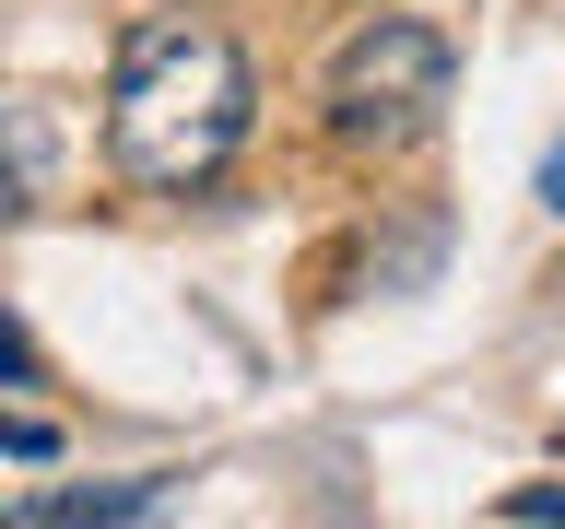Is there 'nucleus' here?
I'll list each match as a JSON object with an SVG mask.
<instances>
[{
	"mask_svg": "<svg viewBox=\"0 0 565 529\" xmlns=\"http://www.w3.org/2000/svg\"><path fill=\"white\" fill-rule=\"evenodd\" d=\"M0 447H12V458H47V447H60V435H47V423H24V412H12V423H0Z\"/></svg>",
	"mask_w": 565,
	"mask_h": 529,
	"instance_id": "obj_6",
	"label": "nucleus"
},
{
	"mask_svg": "<svg viewBox=\"0 0 565 529\" xmlns=\"http://www.w3.org/2000/svg\"><path fill=\"white\" fill-rule=\"evenodd\" d=\"M166 506V483H106V494H35V506H12L24 529H83V518H153Z\"/></svg>",
	"mask_w": 565,
	"mask_h": 529,
	"instance_id": "obj_3",
	"label": "nucleus"
},
{
	"mask_svg": "<svg viewBox=\"0 0 565 529\" xmlns=\"http://www.w3.org/2000/svg\"><path fill=\"white\" fill-rule=\"evenodd\" d=\"M0 377H12V388L35 377V342H24V330H12V317H0Z\"/></svg>",
	"mask_w": 565,
	"mask_h": 529,
	"instance_id": "obj_7",
	"label": "nucleus"
},
{
	"mask_svg": "<svg viewBox=\"0 0 565 529\" xmlns=\"http://www.w3.org/2000/svg\"><path fill=\"white\" fill-rule=\"evenodd\" d=\"M507 518H565V483H519V494H507Z\"/></svg>",
	"mask_w": 565,
	"mask_h": 529,
	"instance_id": "obj_5",
	"label": "nucleus"
},
{
	"mask_svg": "<svg viewBox=\"0 0 565 529\" xmlns=\"http://www.w3.org/2000/svg\"><path fill=\"white\" fill-rule=\"evenodd\" d=\"M35 176H47V141H35V118H24V106H0V224L35 201Z\"/></svg>",
	"mask_w": 565,
	"mask_h": 529,
	"instance_id": "obj_4",
	"label": "nucleus"
},
{
	"mask_svg": "<svg viewBox=\"0 0 565 529\" xmlns=\"http://www.w3.org/2000/svg\"><path fill=\"white\" fill-rule=\"evenodd\" d=\"M459 95V60L448 35L413 24V12H377L365 35H342V60H330V141L342 153H413Z\"/></svg>",
	"mask_w": 565,
	"mask_h": 529,
	"instance_id": "obj_2",
	"label": "nucleus"
},
{
	"mask_svg": "<svg viewBox=\"0 0 565 529\" xmlns=\"http://www.w3.org/2000/svg\"><path fill=\"white\" fill-rule=\"evenodd\" d=\"M247 118H259V83H247V47L212 12H141L118 35V71H106V153L141 188H212L236 165Z\"/></svg>",
	"mask_w": 565,
	"mask_h": 529,
	"instance_id": "obj_1",
	"label": "nucleus"
},
{
	"mask_svg": "<svg viewBox=\"0 0 565 529\" xmlns=\"http://www.w3.org/2000/svg\"><path fill=\"white\" fill-rule=\"evenodd\" d=\"M542 201H554V212H565V153H554V165H542Z\"/></svg>",
	"mask_w": 565,
	"mask_h": 529,
	"instance_id": "obj_8",
	"label": "nucleus"
}]
</instances>
